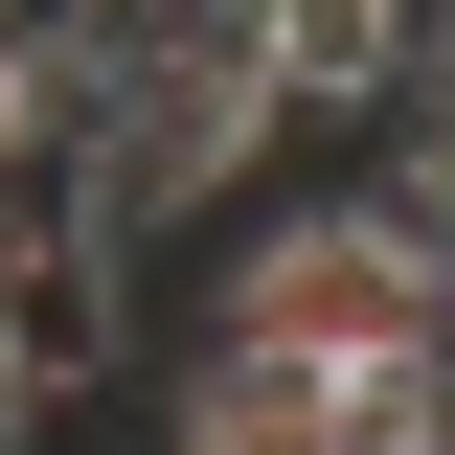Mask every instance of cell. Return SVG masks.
<instances>
[{"mask_svg":"<svg viewBox=\"0 0 455 455\" xmlns=\"http://www.w3.org/2000/svg\"><path fill=\"white\" fill-rule=\"evenodd\" d=\"M455 341V274H433V205L341 182V205H251V251L205 274V364H319V387H410Z\"/></svg>","mask_w":455,"mask_h":455,"instance_id":"cell-1","label":"cell"},{"mask_svg":"<svg viewBox=\"0 0 455 455\" xmlns=\"http://www.w3.org/2000/svg\"><path fill=\"white\" fill-rule=\"evenodd\" d=\"M274 137H296V92H274V0H205V23H92V137H68V205H92L114 251H160V205L251 182Z\"/></svg>","mask_w":455,"mask_h":455,"instance_id":"cell-2","label":"cell"},{"mask_svg":"<svg viewBox=\"0 0 455 455\" xmlns=\"http://www.w3.org/2000/svg\"><path fill=\"white\" fill-rule=\"evenodd\" d=\"M0 387H23V410L137 387V251H114L92 205H68V228H0Z\"/></svg>","mask_w":455,"mask_h":455,"instance_id":"cell-3","label":"cell"},{"mask_svg":"<svg viewBox=\"0 0 455 455\" xmlns=\"http://www.w3.org/2000/svg\"><path fill=\"white\" fill-rule=\"evenodd\" d=\"M160 455H364V387H319V364H182Z\"/></svg>","mask_w":455,"mask_h":455,"instance_id":"cell-4","label":"cell"}]
</instances>
